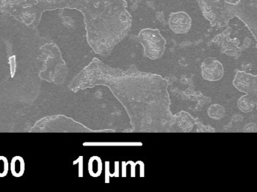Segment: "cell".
I'll return each mask as SVG.
<instances>
[{
	"label": "cell",
	"instance_id": "1",
	"mask_svg": "<svg viewBox=\"0 0 257 192\" xmlns=\"http://www.w3.org/2000/svg\"><path fill=\"white\" fill-rule=\"evenodd\" d=\"M98 86L109 89L126 110L131 128L125 132H176L167 79L134 66L114 69L95 57L74 77L70 90L78 93Z\"/></svg>",
	"mask_w": 257,
	"mask_h": 192
},
{
	"label": "cell",
	"instance_id": "2",
	"mask_svg": "<svg viewBox=\"0 0 257 192\" xmlns=\"http://www.w3.org/2000/svg\"><path fill=\"white\" fill-rule=\"evenodd\" d=\"M30 21H39L47 11L71 9L84 16L87 41L93 52L108 57L127 36L133 18L126 0H13Z\"/></svg>",
	"mask_w": 257,
	"mask_h": 192
},
{
	"label": "cell",
	"instance_id": "3",
	"mask_svg": "<svg viewBox=\"0 0 257 192\" xmlns=\"http://www.w3.org/2000/svg\"><path fill=\"white\" fill-rule=\"evenodd\" d=\"M138 39L143 47L145 57L151 60H157L163 57L166 50V41L160 30L144 29L139 32Z\"/></svg>",
	"mask_w": 257,
	"mask_h": 192
},
{
	"label": "cell",
	"instance_id": "4",
	"mask_svg": "<svg viewBox=\"0 0 257 192\" xmlns=\"http://www.w3.org/2000/svg\"><path fill=\"white\" fill-rule=\"evenodd\" d=\"M191 26L192 19L187 12H172L169 15V28L176 34H186L190 31Z\"/></svg>",
	"mask_w": 257,
	"mask_h": 192
},
{
	"label": "cell",
	"instance_id": "5",
	"mask_svg": "<svg viewBox=\"0 0 257 192\" xmlns=\"http://www.w3.org/2000/svg\"><path fill=\"white\" fill-rule=\"evenodd\" d=\"M201 69L202 78L206 81H219L223 75V68L221 63L211 57L204 60Z\"/></svg>",
	"mask_w": 257,
	"mask_h": 192
},
{
	"label": "cell",
	"instance_id": "6",
	"mask_svg": "<svg viewBox=\"0 0 257 192\" xmlns=\"http://www.w3.org/2000/svg\"><path fill=\"white\" fill-rule=\"evenodd\" d=\"M194 124V119L187 112L181 111L175 114V128L176 132H190Z\"/></svg>",
	"mask_w": 257,
	"mask_h": 192
},
{
	"label": "cell",
	"instance_id": "7",
	"mask_svg": "<svg viewBox=\"0 0 257 192\" xmlns=\"http://www.w3.org/2000/svg\"><path fill=\"white\" fill-rule=\"evenodd\" d=\"M12 172L15 176H22L24 172V160L21 157H15L12 160Z\"/></svg>",
	"mask_w": 257,
	"mask_h": 192
},
{
	"label": "cell",
	"instance_id": "8",
	"mask_svg": "<svg viewBox=\"0 0 257 192\" xmlns=\"http://www.w3.org/2000/svg\"><path fill=\"white\" fill-rule=\"evenodd\" d=\"M208 114L214 119H220V118L223 117V114H224V110L221 106L214 104L210 107L209 110H208Z\"/></svg>",
	"mask_w": 257,
	"mask_h": 192
},
{
	"label": "cell",
	"instance_id": "9",
	"mask_svg": "<svg viewBox=\"0 0 257 192\" xmlns=\"http://www.w3.org/2000/svg\"><path fill=\"white\" fill-rule=\"evenodd\" d=\"M84 146H142V143H84Z\"/></svg>",
	"mask_w": 257,
	"mask_h": 192
},
{
	"label": "cell",
	"instance_id": "10",
	"mask_svg": "<svg viewBox=\"0 0 257 192\" xmlns=\"http://www.w3.org/2000/svg\"><path fill=\"white\" fill-rule=\"evenodd\" d=\"M8 173L7 159L4 157H0V176H5Z\"/></svg>",
	"mask_w": 257,
	"mask_h": 192
}]
</instances>
